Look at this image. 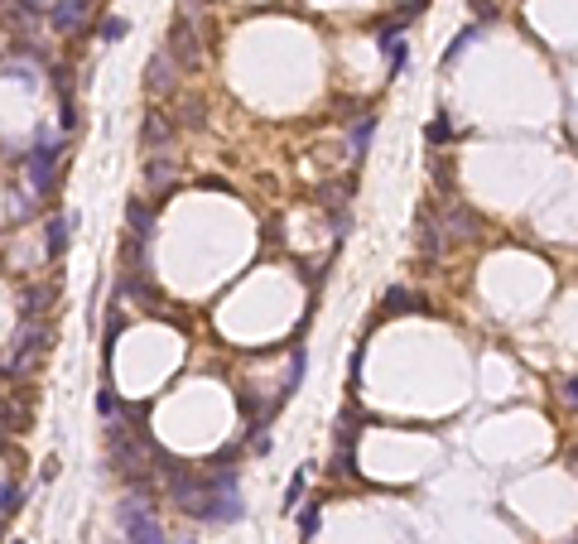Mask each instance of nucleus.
I'll return each mask as SVG.
<instances>
[{
    "mask_svg": "<svg viewBox=\"0 0 578 544\" xmlns=\"http://www.w3.org/2000/svg\"><path fill=\"white\" fill-rule=\"evenodd\" d=\"M44 337H49V327L29 318V323L20 327V337H15L10 356H5V371H10V376H15V371H29V366H34V356L44 352Z\"/></svg>",
    "mask_w": 578,
    "mask_h": 544,
    "instance_id": "f257e3e1",
    "label": "nucleus"
},
{
    "mask_svg": "<svg viewBox=\"0 0 578 544\" xmlns=\"http://www.w3.org/2000/svg\"><path fill=\"white\" fill-rule=\"evenodd\" d=\"M126 544H164V530H159V520L150 516V506H136V501H126Z\"/></svg>",
    "mask_w": 578,
    "mask_h": 544,
    "instance_id": "f03ea898",
    "label": "nucleus"
},
{
    "mask_svg": "<svg viewBox=\"0 0 578 544\" xmlns=\"http://www.w3.org/2000/svg\"><path fill=\"white\" fill-rule=\"evenodd\" d=\"M54 164H58V145L44 135V140H39V150L29 155V179H34V188H39V193L54 188Z\"/></svg>",
    "mask_w": 578,
    "mask_h": 544,
    "instance_id": "7ed1b4c3",
    "label": "nucleus"
},
{
    "mask_svg": "<svg viewBox=\"0 0 578 544\" xmlns=\"http://www.w3.org/2000/svg\"><path fill=\"white\" fill-rule=\"evenodd\" d=\"M164 58H174L183 73H193L198 68V49H193V34H188V20H179V25L169 29V54Z\"/></svg>",
    "mask_w": 578,
    "mask_h": 544,
    "instance_id": "20e7f679",
    "label": "nucleus"
},
{
    "mask_svg": "<svg viewBox=\"0 0 578 544\" xmlns=\"http://www.w3.org/2000/svg\"><path fill=\"white\" fill-rule=\"evenodd\" d=\"M145 183H150V193H164L174 183V155H155L145 164Z\"/></svg>",
    "mask_w": 578,
    "mask_h": 544,
    "instance_id": "39448f33",
    "label": "nucleus"
},
{
    "mask_svg": "<svg viewBox=\"0 0 578 544\" xmlns=\"http://www.w3.org/2000/svg\"><path fill=\"white\" fill-rule=\"evenodd\" d=\"M68 231H73V217H63V212L49 217V241H44V255H49V260H58V255L68 250Z\"/></svg>",
    "mask_w": 578,
    "mask_h": 544,
    "instance_id": "423d86ee",
    "label": "nucleus"
},
{
    "mask_svg": "<svg viewBox=\"0 0 578 544\" xmlns=\"http://www.w3.org/2000/svg\"><path fill=\"white\" fill-rule=\"evenodd\" d=\"M87 15V0H58L54 10H49V20H54V29H73L78 20Z\"/></svg>",
    "mask_w": 578,
    "mask_h": 544,
    "instance_id": "0eeeda50",
    "label": "nucleus"
},
{
    "mask_svg": "<svg viewBox=\"0 0 578 544\" xmlns=\"http://www.w3.org/2000/svg\"><path fill=\"white\" fill-rule=\"evenodd\" d=\"M126 217H131V226H136V241H140V246L155 236V217H150V207H145V203H136V198H131V203H126Z\"/></svg>",
    "mask_w": 578,
    "mask_h": 544,
    "instance_id": "6e6552de",
    "label": "nucleus"
},
{
    "mask_svg": "<svg viewBox=\"0 0 578 544\" xmlns=\"http://www.w3.org/2000/svg\"><path fill=\"white\" fill-rule=\"evenodd\" d=\"M164 140H174V121L155 111V116L145 121V145H164Z\"/></svg>",
    "mask_w": 578,
    "mask_h": 544,
    "instance_id": "1a4fd4ad",
    "label": "nucleus"
},
{
    "mask_svg": "<svg viewBox=\"0 0 578 544\" xmlns=\"http://www.w3.org/2000/svg\"><path fill=\"white\" fill-rule=\"evenodd\" d=\"M385 313H419V294H410V289H390V294H385Z\"/></svg>",
    "mask_w": 578,
    "mask_h": 544,
    "instance_id": "9d476101",
    "label": "nucleus"
},
{
    "mask_svg": "<svg viewBox=\"0 0 578 544\" xmlns=\"http://www.w3.org/2000/svg\"><path fill=\"white\" fill-rule=\"evenodd\" d=\"M303 361H308V356H303V347H294V361H289V376H284V390H279V400H289V395L299 390V381H303Z\"/></svg>",
    "mask_w": 578,
    "mask_h": 544,
    "instance_id": "9b49d317",
    "label": "nucleus"
},
{
    "mask_svg": "<svg viewBox=\"0 0 578 544\" xmlns=\"http://www.w3.org/2000/svg\"><path fill=\"white\" fill-rule=\"evenodd\" d=\"M371 135H376V116H366V121H357V131H352V150H366L371 145Z\"/></svg>",
    "mask_w": 578,
    "mask_h": 544,
    "instance_id": "f8f14e48",
    "label": "nucleus"
},
{
    "mask_svg": "<svg viewBox=\"0 0 578 544\" xmlns=\"http://www.w3.org/2000/svg\"><path fill=\"white\" fill-rule=\"evenodd\" d=\"M169 82H174V78H169V58L159 54L155 63H150V87H155V92H164Z\"/></svg>",
    "mask_w": 578,
    "mask_h": 544,
    "instance_id": "ddd939ff",
    "label": "nucleus"
},
{
    "mask_svg": "<svg viewBox=\"0 0 578 544\" xmlns=\"http://www.w3.org/2000/svg\"><path fill=\"white\" fill-rule=\"evenodd\" d=\"M97 414H102V419H116V395H111V385H102V390H97Z\"/></svg>",
    "mask_w": 578,
    "mask_h": 544,
    "instance_id": "4468645a",
    "label": "nucleus"
},
{
    "mask_svg": "<svg viewBox=\"0 0 578 544\" xmlns=\"http://www.w3.org/2000/svg\"><path fill=\"white\" fill-rule=\"evenodd\" d=\"M303 482H308V472H299V477L289 482V491H284V516H289V511L299 506V496H303Z\"/></svg>",
    "mask_w": 578,
    "mask_h": 544,
    "instance_id": "2eb2a0df",
    "label": "nucleus"
},
{
    "mask_svg": "<svg viewBox=\"0 0 578 544\" xmlns=\"http://www.w3.org/2000/svg\"><path fill=\"white\" fill-rule=\"evenodd\" d=\"M429 140H434V145H443V140H453V121H448V116H439V121H429Z\"/></svg>",
    "mask_w": 578,
    "mask_h": 544,
    "instance_id": "dca6fc26",
    "label": "nucleus"
},
{
    "mask_svg": "<svg viewBox=\"0 0 578 544\" xmlns=\"http://www.w3.org/2000/svg\"><path fill=\"white\" fill-rule=\"evenodd\" d=\"M126 29H131V25H126V20H121V15H111L107 25H102V39H107V44H116V39H121V34H126Z\"/></svg>",
    "mask_w": 578,
    "mask_h": 544,
    "instance_id": "f3484780",
    "label": "nucleus"
},
{
    "mask_svg": "<svg viewBox=\"0 0 578 544\" xmlns=\"http://www.w3.org/2000/svg\"><path fill=\"white\" fill-rule=\"evenodd\" d=\"M299 525H303V535H313V530H318V501H313V506L299 516Z\"/></svg>",
    "mask_w": 578,
    "mask_h": 544,
    "instance_id": "a211bd4d",
    "label": "nucleus"
},
{
    "mask_svg": "<svg viewBox=\"0 0 578 544\" xmlns=\"http://www.w3.org/2000/svg\"><path fill=\"white\" fill-rule=\"evenodd\" d=\"M472 39H477V34H472V29H463V34H458V39H453V49H448V58H458L463 54V49H468Z\"/></svg>",
    "mask_w": 578,
    "mask_h": 544,
    "instance_id": "6ab92c4d",
    "label": "nucleus"
},
{
    "mask_svg": "<svg viewBox=\"0 0 578 544\" xmlns=\"http://www.w3.org/2000/svg\"><path fill=\"white\" fill-rule=\"evenodd\" d=\"M15 506H20V496H15V487H5V491H0V511H5V516H10V511H15Z\"/></svg>",
    "mask_w": 578,
    "mask_h": 544,
    "instance_id": "aec40b11",
    "label": "nucleus"
},
{
    "mask_svg": "<svg viewBox=\"0 0 578 544\" xmlns=\"http://www.w3.org/2000/svg\"><path fill=\"white\" fill-rule=\"evenodd\" d=\"M20 5H25V10H44V0H20Z\"/></svg>",
    "mask_w": 578,
    "mask_h": 544,
    "instance_id": "412c9836",
    "label": "nucleus"
},
{
    "mask_svg": "<svg viewBox=\"0 0 578 544\" xmlns=\"http://www.w3.org/2000/svg\"><path fill=\"white\" fill-rule=\"evenodd\" d=\"M10 544H25V540H10Z\"/></svg>",
    "mask_w": 578,
    "mask_h": 544,
    "instance_id": "4be33fe9",
    "label": "nucleus"
},
{
    "mask_svg": "<svg viewBox=\"0 0 578 544\" xmlns=\"http://www.w3.org/2000/svg\"><path fill=\"white\" fill-rule=\"evenodd\" d=\"M179 544H193V540H179Z\"/></svg>",
    "mask_w": 578,
    "mask_h": 544,
    "instance_id": "5701e85b",
    "label": "nucleus"
}]
</instances>
